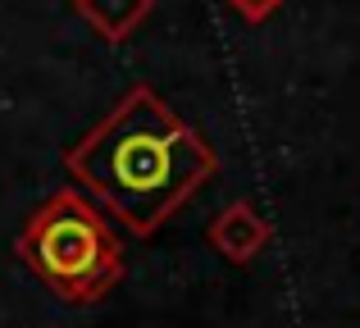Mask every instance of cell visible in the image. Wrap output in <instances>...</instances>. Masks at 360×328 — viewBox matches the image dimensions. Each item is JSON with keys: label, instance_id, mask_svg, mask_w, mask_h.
I'll list each match as a JSON object with an SVG mask.
<instances>
[{"label": "cell", "instance_id": "6da1fadb", "mask_svg": "<svg viewBox=\"0 0 360 328\" xmlns=\"http://www.w3.org/2000/svg\"><path fill=\"white\" fill-rule=\"evenodd\" d=\"M64 169L132 237H150L192 201L205 178H214L219 155L150 87H132L64 155Z\"/></svg>", "mask_w": 360, "mask_h": 328}, {"label": "cell", "instance_id": "7a4b0ae2", "mask_svg": "<svg viewBox=\"0 0 360 328\" xmlns=\"http://www.w3.org/2000/svg\"><path fill=\"white\" fill-rule=\"evenodd\" d=\"M18 256L60 301H101L123 278V247L78 192H55L18 232Z\"/></svg>", "mask_w": 360, "mask_h": 328}, {"label": "cell", "instance_id": "3957f363", "mask_svg": "<svg viewBox=\"0 0 360 328\" xmlns=\"http://www.w3.org/2000/svg\"><path fill=\"white\" fill-rule=\"evenodd\" d=\"M210 247L219 251L229 265H251L264 247H269V223H264L260 210H251L246 201H233L219 210V219L210 223Z\"/></svg>", "mask_w": 360, "mask_h": 328}, {"label": "cell", "instance_id": "277c9868", "mask_svg": "<svg viewBox=\"0 0 360 328\" xmlns=\"http://www.w3.org/2000/svg\"><path fill=\"white\" fill-rule=\"evenodd\" d=\"M69 5L78 9L91 27H96L101 41L119 46V41H128V37L150 18L155 0H69Z\"/></svg>", "mask_w": 360, "mask_h": 328}, {"label": "cell", "instance_id": "5b68a950", "mask_svg": "<svg viewBox=\"0 0 360 328\" xmlns=\"http://www.w3.org/2000/svg\"><path fill=\"white\" fill-rule=\"evenodd\" d=\"M229 5H233V14H238V18H246V23H264L283 0H229Z\"/></svg>", "mask_w": 360, "mask_h": 328}]
</instances>
